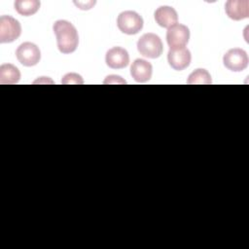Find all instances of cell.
<instances>
[{
    "mask_svg": "<svg viewBox=\"0 0 249 249\" xmlns=\"http://www.w3.org/2000/svg\"><path fill=\"white\" fill-rule=\"evenodd\" d=\"M227 16L233 20H241L249 17L248 0H229L225 4Z\"/></svg>",
    "mask_w": 249,
    "mask_h": 249,
    "instance_id": "obj_10",
    "label": "cell"
},
{
    "mask_svg": "<svg viewBox=\"0 0 249 249\" xmlns=\"http://www.w3.org/2000/svg\"><path fill=\"white\" fill-rule=\"evenodd\" d=\"M211 76L209 72L203 68H197L193 71L188 78L189 85H209L211 84Z\"/></svg>",
    "mask_w": 249,
    "mask_h": 249,
    "instance_id": "obj_15",
    "label": "cell"
},
{
    "mask_svg": "<svg viewBox=\"0 0 249 249\" xmlns=\"http://www.w3.org/2000/svg\"><path fill=\"white\" fill-rule=\"evenodd\" d=\"M20 72L18 68L11 63H4L0 66V84L14 85L18 83Z\"/></svg>",
    "mask_w": 249,
    "mask_h": 249,
    "instance_id": "obj_13",
    "label": "cell"
},
{
    "mask_svg": "<svg viewBox=\"0 0 249 249\" xmlns=\"http://www.w3.org/2000/svg\"><path fill=\"white\" fill-rule=\"evenodd\" d=\"M56 37L57 48L62 53H71L79 45V35L76 27L68 20L59 19L53 25Z\"/></svg>",
    "mask_w": 249,
    "mask_h": 249,
    "instance_id": "obj_1",
    "label": "cell"
},
{
    "mask_svg": "<svg viewBox=\"0 0 249 249\" xmlns=\"http://www.w3.org/2000/svg\"><path fill=\"white\" fill-rule=\"evenodd\" d=\"M247 53L239 48H233L229 50L223 57V62L226 68L231 71L240 72L248 66Z\"/></svg>",
    "mask_w": 249,
    "mask_h": 249,
    "instance_id": "obj_6",
    "label": "cell"
},
{
    "mask_svg": "<svg viewBox=\"0 0 249 249\" xmlns=\"http://www.w3.org/2000/svg\"><path fill=\"white\" fill-rule=\"evenodd\" d=\"M103 84H126V82L121 76L109 75L106 77Z\"/></svg>",
    "mask_w": 249,
    "mask_h": 249,
    "instance_id": "obj_17",
    "label": "cell"
},
{
    "mask_svg": "<svg viewBox=\"0 0 249 249\" xmlns=\"http://www.w3.org/2000/svg\"><path fill=\"white\" fill-rule=\"evenodd\" d=\"M16 55L18 60L27 67L38 64L41 59V52L39 48L31 42H24L20 44L16 51Z\"/></svg>",
    "mask_w": 249,
    "mask_h": 249,
    "instance_id": "obj_7",
    "label": "cell"
},
{
    "mask_svg": "<svg viewBox=\"0 0 249 249\" xmlns=\"http://www.w3.org/2000/svg\"><path fill=\"white\" fill-rule=\"evenodd\" d=\"M152 64L142 58L135 59L130 66V75L137 83H145L152 77Z\"/></svg>",
    "mask_w": 249,
    "mask_h": 249,
    "instance_id": "obj_11",
    "label": "cell"
},
{
    "mask_svg": "<svg viewBox=\"0 0 249 249\" xmlns=\"http://www.w3.org/2000/svg\"><path fill=\"white\" fill-rule=\"evenodd\" d=\"M156 22L164 28H168L171 25L177 23L178 15L174 8L170 6H160L155 12Z\"/></svg>",
    "mask_w": 249,
    "mask_h": 249,
    "instance_id": "obj_12",
    "label": "cell"
},
{
    "mask_svg": "<svg viewBox=\"0 0 249 249\" xmlns=\"http://www.w3.org/2000/svg\"><path fill=\"white\" fill-rule=\"evenodd\" d=\"M191 52L186 48L176 50L169 49L167 53V60L169 65L177 71H182L187 68L191 63Z\"/></svg>",
    "mask_w": 249,
    "mask_h": 249,
    "instance_id": "obj_9",
    "label": "cell"
},
{
    "mask_svg": "<svg viewBox=\"0 0 249 249\" xmlns=\"http://www.w3.org/2000/svg\"><path fill=\"white\" fill-rule=\"evenodd\" d=\"M95 1H86V2H82V1H74V4L81 10H89L91 9L94 5H95Z\"/></svg>",
    "mask_w": 249,
    "mask_h": 249,
    "instance_id": "obj_18",
    "label": "cell"
},
{
    "mask_svg": "<svg viewBox=\"0 0 249 249\" xmlns=\"http://www.w3.org/2000/svg\"><path fill=\"white\" fill-rule=\"evenodd\" d=\"M190 39L189 28L181 23H175L167 28L166 41L171 50L182 49L188 44Z\"/></svg>",
    "mask_w": 249,
    "mask_h": 249,
    "instance_id": "obj_5",
    "label": "cell"
},
{
    "mask_svg": "<svg viewBox=\"0 0 249 249\" xmlns=\"http://www.w3.org/2000/svg\"><path fill=\"white\" fill-rule=\"evenodd\" d=\"M21 34V25L18 19L11 16L0 18V43H12Z\"/></svg>",
    "mask_w": 249,
    "mask_h": 249,
    "instance_id": "obj_4",
    "label": "cell"
},
{
    "mask_svg": "<svg viewBox=\"0 0 249 249\" xmlns=\"http://www.w3.org/2000/svg\"><path fill=\"white\" fill-rule=\"evenodd\" d=\"M40 1L38 0H16L14 3L16 11L24 17H29L38 12L40 9Z\"/></svg>",
    "mask_w": 249,
    "mask_h": 249,
    "instance_id": "obj_14",
    "label": "cell"
},
{
    "mask_svg": "<svg viewBox=\"0 0 249 249\" xmlns=\"http://www.w3.org/2000/svg\"><path fill=\"white\" fill-rule=\"evenodd\" d=\"M142 17L134 11L122 12L117 18V25L121 32L127 35L137 34L143 28Z\"/></svg>",
    "mask_w": 249,
    "mask_h": 249,
    "instance_id": "obj_3",
    "label": "cell"
},
{
    "mask_svg": "<svg viewBox=\"0 0 249 249\" xmlns=\"http://www.w3.org/2000/svg\"><path fill=\"white\" fill-rule=\"evenodd\" d=\"M105 61L112 69H122L128 65L129 55L125 49L122 47H114L106 53Z\"/></svg>",
    "mask_w": 249,
    "mask_h": 249,
    "instance_id": "obj_8",
    "label": "cell"
},
{
    "mask_svg": "<svg viewBox=\"0 0 249 249\" xmlns=\"http://www.w3.org/2000/svg\"><path fill=\"white\" fill-rule=\"evenodd\" d=\"M137 50L141 55L149 58H158L163 51L160 38L155 33L143 34L137 42Z\"/></svg>",
    "mask_w": 249,
    "mask_h": 249,
    "instance_id": "obj_2",
    "label": "cell"
},
{
    "mask_svg": "<svg viewBox=\"0 0 249 249\" xmlns=\"http://www.w3.org/2000/svg\"><path fill=\"white\" fill-rule=\"evenodd\" d=\"M61 84L63 85H82L84 84L83 78L81 77V75L77 74V73H68L66 75L63 76L62 80H61Z\"/></svg>",
    "mask_w": 249,
    "mask_h": 249,
    "instance_id": "obj_16",
    "label": "cell"
}]
</instances>
